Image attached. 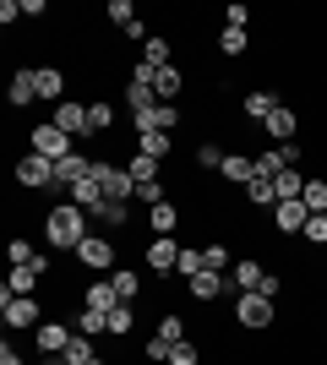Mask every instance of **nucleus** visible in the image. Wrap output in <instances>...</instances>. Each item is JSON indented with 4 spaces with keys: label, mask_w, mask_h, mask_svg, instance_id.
I'll list each match as a JSON object with an SVG mask.
<instances>
[{
    "label": "nucleus",
    "mask_w": 327,
    "mask_h": 365,
    "mask_svg": "<svg viewBox=\"0 0 327 365\" xmlns=\"http://www.w3.org/2000/svg\"><path fill=\"white\" fill-rule=\"evenodd\" d=\"M38 229H44V251L77 257V245L93 235V213H82L77 202H49L44 213H38Z\"/></svg>",
    "instance_id": "nucleus-1"
},
{
    "label": "nucleus",
    "mask_w": 327,
    "mask_h": 365,
    "mask_svg": "<svg viewBox=\"0 0 327 365\" xmlns=\"http://www.w3.org/2000/svg\"><path fill=\"white\" fill-rule=\"evenodd\" d=\"M11 180L22 185V191H33V197H49V191H55V158L22 148V153L11 158Z\"/></svg>",
    "instance_id": "nucleus-2"
},
{
    "label": "nucleus",
    "mask_w": 327,
    "mask_h": 365,
    "mask_svg": "<svg viewBox=\"0 0 327 365\" xmlns=\"http://www.w3.org/2000/svg\"><path fill=\"white\" fill-rule=\"evenodd\" d=\"M0 317H6V333H38V322L49 317L38 294H11L0 284Z\"/></svg>",
    "instance_id": "nucleus-3"
},
{
    "label": "nucleus",
    "mask_w": 327,
    "mask_h": 365,
    "mask_svg": "<svg viewBox=\"0 0 327 365\" xmlns=\"http://www.w3.org/2000/svg\"><path fill=\"white\" fill-rule=\"evenodd\" d=\"M234 327H240V333H273V327H279V300H267V294H234Z\"/></svg>",
    "instance_id": "nucleus-4"
},
{
    "label": "nucleus",
    "mask_w": 327,
    "mask_h": 365,
    "mask_svg": "<svg viewBox=\"0 0 327 365\" xmlns=\"http://www.w3.org/2000/svg\"><path fill=\"white\" fill-rule=\"evenodd\" d=\"M71 262H77L88 278H109L115 267H120V245H115V235H88Z\"/></svg>",
    "instance_id": "nucleus-5"
},
{
    "label": "nucleus",
    "mask_w": 327,
    "mask_h": 365,
    "mask_svg": "<svg viewBox=\"0 0 327 365\" xmlns=\"http://www.w3.org/2000/svg\"><path fill=\"white\" fill-rule=\"evenodd\" d=\"M93 180L104 185V197H109V202H131V207H137V180L125 175V164H120V158H104V153H98Z\"/></svg>",
    "instance_id": "nucleus-6"
},
{
    "label": "nucleus",
    "mask_w": 327,
    "mask_h": 365,
    "mask_svg": "<svg viewBox=\"0 0 327 365\" xmlns=\"http://www.w3.org/2000/svg\"><path fill=\"white\" fill-rule=\"evenodd\" d=\"M71 338H77V327L66 317H44L38 333H33V349H38V360H61V354L71 349Z\"/></svg>",
    "instance_id": "nucleus-7"
},
{
    "label": "nucleus",
    "mask_w": 327,
    "mask_h": 365,
    "mask_svg": "<svg viewBox=\"0 0 327 365\" xmlns=\"http://www.w3.org/2000/svg\"><path fill=\"white\" fill-rule=\"evenodd\" d=\"M49 120L61 125L77 148H88V142H93V125H88V98H66V104H55V109H49Z\"/></svg>",
    "instance_id": "nucleus-8"
},
{
    "label": "nucleus",
    "mask_w": 327,
    "mask_h": 365,
    "mask_svg": "<svg viewBox=\"0 0 327 365\" xmlns=\"http://www.w3.org/2000/svg\"><path fill=\"white\" fill-rule=\"evenodd\" d=\"M175 262H180V235H147L142 267H147L153 278H175Z\"/></svg>",
    "instance_id": "nucleus-9"
},
{
    "label": "nucleus",
    "mask_w": 327,
    "mask_h": 365,
    "mask_svg": "<svg viewBox=\"0 0 327 365\" xmlns=\"http://www.w3.org/2000/svg\"><path fill=\"white\" fill-rule=\"evenodd\" d=\"M28 148H33V153H44V158H55V164H61V158H71V153H77V142L66 137V131H61L55 120H38V125H28Z\"/></svg>",
    "instance_id": "nucleus-10"
},
{
    "label": "nucleus",
    "mask_w": 327,
    "mask_h": 365,
    "mask_svg": "<svg viewBox=\"0 0 327 365\" xmlns=\"http://www.w3.org/2000/svg\"><path fill=\"white\" fill-rule=\"evenodd\" d=\"M300 131H306V120H300V109H295V104H279V109L262 120V137L273 142V148H289V142H300Z\"/></svg>",
    "instance_id": "nucleus-11"
},
{
    "label": "nucleus",
    "mask_w": 327,
    "mask_h": 365,
    "mask_svg": "<svg viewBox=\"0 0 327 365\" xmlns=\"http://www.w3.org/2000/svg\"><path fill=\"white\" fill-rule=\"evenodd\" d=\"M267 278H273V267H267L262 257H251V251H246V257L229 267V294H256Z\"/></svg>",
    "instance_id": "nucleus-12"
},
{
    "label": "nucleus",
    "mask_w": 327,
    "mask_h": 365,
    "mask_svg": "<svg viewBox=\"0 0 327 365\" xmlns=\"http://www.w3.org/2000/svg\"><path fill=\"white\" fill-rule=\"evenodd\" d=\"M267 224H273V235H284V240H300V235H306V224H311V207H306V202H279V207H273V213H267Z\"/></svg>",
    "instance_id": "nucleus-13"
},
{
    "label": "nucleus",
    "mask_w": 327,
    "mask_h": 365,
    "mask_svg": "<svg viewBox=\"0 0 327 365\" xmlns=\"http://www.w3.org/2000/svg\"><path fill=\"white\" fill-rule=\"evenodd\" d=\"M6 104H11V115L38 104V76H33V66H11V76H6Z\"/></svg>",
    "instance_id": "nucleus-14"
},
{
    "label": "nucleus",
    "mask_w": 327,
    "mask_h": 365,
    "mask_svg": "<svg viewBox=\"0 0 327 365\" xmlns=\"http://www.w3.org/2000/svg\"><path fill=\"white\" fill-rule=\"evenodd\" d=\"M33 76H38V104H66L71 98V71L66 66H33Z\"/></svg>",
    "instance_id": "nucleus-15"
},
{
    "label": "nucleus",
    "mask_w": 327,
    "mask_h": 365,
    "mask_svg": "<svg viewBox=\"0 0 327 365\" xmlns=\"http://www.w3.org/2000/svg\"><path fill=\"white\" fill-rule=\"evenodd\" d=\"M180 120H186V109L180 104H158V109H147V115H131V131L137 137H147V131H180Z\"/></svg>",
    "instance_id": "nucleus-16"
},
{
    "label": "nucleus",
    "mask_w": 327,
    "mask_h": 365,
    "mask_svg": "<svg viewBox=\"0 0 327 365\" xmlns=\"http://www.w3.org/2000/svg\"><path fill=\"white\" fill-rule=\"evenodd\" d=\"M137 76H147L153 82V93H158V104H175L180 93H186V71L180 66H158V71H147V66H131Z\"/></svg>",
    "instance_id": "nucleus-17"
},
{
    "label": "nucleus",
    "mask_w": 327,
    "mask_h": 365,
    "mask_svg": "<svg viewBox=\"0 0 327 365\" xmlns=\"http://www.w3.org/2000/svg\"><path fill=\"white\" fill-rule=\"evenodd\" d=\"M186 294L197 305H218L224 294H229V273H213V267H202L197 278H186Z\"/></svg>",
    "instance_id": "nucleus-18"
},
{
    "label": "nucleus",
    "mask_w": 327,
    "mask_h": 365,
    "mask_svg": "<svg viewBox=\"0 0 327 365\" xmlns=\"http://www.w3.org/2000/svg\"><path fill=\"white\" fill-rule=\"evenodd\" d=\"M82 305H88V311H98V317H109V311H115V305H125V300L115 294V284H109V278H82Z\"/></svg>",
    "instance_id": "nucleus-19"
},
{
    "label": "nucleus",
    "mask_w": 327,
    "mask_h": 365,
    "mask_svg": "<svg viewBox=\"0 0 327 365\" xmlns=\"http://www.w3.org/2000/svg\"><path fill=\"white\" fill-rule=\"evenodd\" d=\"M218 180L246 191V185L256 180V153H234V148H229V158H224V169H218Z\"/></svg>",
    "instance_id": "nucleus-20"
},
{
    "label": "nucleus",
    "mask_w": 327,
    "mask_h": 365,
    "mask_svg": "<svg viewBox=\"0 0 327 365\" xmlns=\"http://www.w3.org/2000/svg\"><path fill=\"white\" fill-rule=\"evenodd\" d=\"M147 109H158V93H153V82L147 76H125V115H147Z\"/></svg>",
    "instance_id": "nucleus-21"
},
{
    "label": "nucleus",
    "mask_w": 327,
    "mask_h": 365,
    "mask_svg": "<svg viewBox=\"0 0 327 365\" xmlns=\"http://www.w3.org/2000/svg\"><path fill=\"white\" fill-rule=\"evenodd\" d=\"M186 224V207L180 202H158V207H147V235H175V229Z\"/></svg>",
    "instance_id": "nucleus-22"
},
{
    "label": "nucleus",
    "mask_w": 327,
    "mask_h": 365,
    "mask_svg": "<svg viewBox=\"0 0 327 365\" xmlns=\"http://www.w3.org/2000/svg\"><path fill=\"white\" fill-rule=\"evenodd\" d=\"M279 104H284V98H279V93H267V88L240 93V115H246V120H256V125H262V120H267V115H273Z\"/></svg>",
    "instance_id": "nucleus-23"
},
{
    "label": "nucleus",
    "mask_w": 327,
    "mask_h": 365,
    "mask_svg": "<svg viewBox=\"0 0 327 365\" xmlns=\"http://www.w3.org/2000/svg\"><path fill=\"white\" fill-rule=\"evenodd\" d=\"M44 284H49L44 267H11V273H6V289L11 294H44Z\"/></svg>",
    "instance_id": "nucleus-24"
},
{
    "label": "nucleus",
    "mask_w": 327,
    "mask_h": 365,
    "mask_svg": "<svg viewBox=\"0 0 327 365\" xmlns=\"http://www.w3.org/2000/svg\"><path fill=\"white\" fill-rule=\"evenodd\" d=\"M125 175H131V180H137V185L170 180V175H164V164H158V158H147V153H137V148H131V158H125Z\"/></svg>",
    "instance_id": "nucleus-25"
},
{
    "label": "nucleus",
    "mask_w": 327,
    "mask_h": 365,
    "mask_svg": "<svg viewBox=\"0 0 327 365\" xmlns=\"http://www.w3.org/2000/svg\"><path fill=\"white\" fill-rule=\"evenodd\" d=\"M137 66H147V71H158V66H175V38L153 33V38L142 44V61H137Z\"/></svg>",
    "instance_id": "nucleus-26"
},
{
    "label": "nucleus",
    "mask_w": 327,
    "mask_h": 365,
    "mask_svg": "<svg viewBox=\"0 0 327 365\" xmlns=\"http://www.w3.org/2000/svg\"><path fill=\"white\" fill-rule=\"evenodd\" d=\"M224 158H229V153H224V142H213V137H202L197 148H191V164L202 169V175H218V169H224Z\"/></svg>",
    "instance_id": "nucleus-27"
},
{
    "label": "nucleus",
    "mask_w": 327,
    "mask_h": 365,
    "mask_svg": "<svg viewBox=\"0 0 327 365\" xmlns=\"http://www.w3.org/2000/svg\"><path fill=\"white\" fill-rule=\"evenodd\" d=\"M109 284H115V294H120L125 305H137V300H142V267H125V262H120V267L109 273Z\"/></svg>",
    "instance_id": "nucleus-28"
},
{
    "label": "nucleus",
    "mask_w": 327,
    "mask_h": 365,
    "mask_svg": "<svg viewBox=\"0 0 327 365\" xmlns=\"http://www.w3.org/2000/svg\"><path fill=\"white\" fill-rule=\"evenodd\" d=\"M98 229H131V202H98V213H93Z\"/></svg>",
    "instance_id": "nucleus-29"
},
{
    "label": "nucleus",
    "mask_w": 327,
    "mask_h": 365,
    "mask_svg": "<svg viewBox=\"0 0 327 365\" xmlns=\"http://www.w3.org/2000/svg\"><path fill=\"white\" fill-rule=\"evenodd\" d=\"M218 55H224V61L251 55V33H246V28H218Z\"/></svg>",
    "instance_id": "nucleus-30"
},
{
    "label": "nucleus",
    "mask_w": 327,
    "mask_h": 365,
    "mask_svg": "<svg viewBox=\"0 0 327 365\" xmlns=\"http://www.w3.org/2000/svg\"><path fill=\"white\" fill-rule=\"evenodd\" d=\"M38 257H44V251H38L28 235H11V240H6V267H33Z\"/></svg>",
    "instance_id": "nucleus-31"
},
{
    "label": "nucleus",
    "mask_w": 327,
    "mask_h": 365,
    "mask_svg": "<svg viewBox=\"0 0 327 365\" xmlns=\"http://www.w3.org/2000/svg\"><path fill=\"white\" fill-rule=\"evenodd\" d=\"M153 338H164V344H186V317L180 311H158V322H153Z\"/></svg>",
    "instance_id": "nucleus-32"
},
{
    "label": "nucleus",
    "mask_w": 327,
    "mask_h": 365,
    "mask_svg": "<svg viewBox=\"0 0 327 365\" xmlns=\"http://www.w3.org/2000/svg\"><path fill=\"white\" fill-rule=\"evenodd\" d=\"M137 153H147V158H158V164H170V158H175V137H170V131H147V137H137Z\"/></svg>",
    "instance_id": "nucleus-33"
},
{
    "label": "nucleus",
    "mask_w": 327,
    "mask_h": 365,
    "mask_svg": "<svg viewBox=\"0 0 327 365\" xmlns=\"http://www.w3.org/2000/svg\"><path fill=\"white\" fill-rule=\"evenodd\" d=\"M66 202H77L82 213H98V202H104V185H98L93 175H88L82 185H71V191H66Z\"/></svg>",
    "instance_id": "nucleus-34"
},
{
    "label": "nucleus",
    "mask_w": 327,
    "mask_h": 365,
    "mask_svg": "<svg viewBox=\"0 0 327 365\" xmlns=\"http://www.w3.org/2000/svg\"><path fill=\"white\" fill-rule=\"evenodd\" d=\"M115 120H120V115H115V104L88 98V125H93V137H109V131H115Z\"/></svg>",
    "instance_id": "nucleus-35"
},
{
    "label": "nucleus",
    "mask_w": 327,
    "mask_h": 365,
    "mask_svg": "<svg viewBox=\"0 0 327 365\" xmlns=\"http://www.w3.org/2000/svg\"><path fill=\"white\" fill-rule=\"evenodd\" d=\"M300 202L311 207V213H327V175L316 169V175H306V191H300Z\"/></svg>",
    "instance_id": "nucleus-36"
},
{
    "label": "nucleus",
    "mask_w": 327,
    "mask_h": 365,
    "mask_svg": "<svg viewBox=\"0 0 327 365\" xmlns=\"http://www.w3.org/2000/svg\"><path fill=\"white\" fill-rule=\"evenodd\" d=\"M207 267V257H202V245H180V262H175V278L186 284V278H197Z\"/></svg>",
    "instance_id": "nucleus-37"
},
{
    "label": "nucleus",
    "mask_w": 327,
    "mask_h": 365,
    "mask_svg": "<svg viewBox=\"0 0 327 365\" xmlns=\"http://www.w3.org/2000/svg\"><path fill=\"white\" fill-rule=\"evenodd\" d=\"M137 305H115V311H109V338H131L137 333Z\"/></svg>",
    "instance_id": "nucleus-38"
},
{
    "label": "nucleus",
    "mask_w": 327,
    "mask_h": 365,
    "mask_svg": "<svg viewBox=\"0 0 327 365\" xmlns=\"http://www.w3.org/2000/svg\"><path fill=\"white\" fill-rule=\"evenodd\" d=\"M61 360H66V365H93V360H98V338H82V333H77V338H71V349H66Z\"/></svg>",
    "instance_id": "nucleus-39"
},
{
    "label": "nucleus",
    "mask_w": 327,
    "mask_h": 365,
    "mask_svg": "<svg viewBox=\"0 0 327 365\" xmlns=\"http://www.w3.org/2000/svg\"><path fill=\"white\" fill-rule=\"evenodd\" d=\"M104 22H115V28H131V22H137V0H109V6H104Z\"/></svg>",
    "instance_id": "nucleus-40"
},
{
    "label": "nucleus",
    "mask_w": 327,
    "mask_h": 365,
    "mask_svg": "<svg viewBox=\"0 0 327 365\" xmlns=\"http://www.w3.org/2000/svg\"><path fill=\"white\" fill-rule=\"evenodd\" d=\"M202 257H207V267H213V273H229V240H207Z\"/></svg>",
    "instance_id": "nucleus-41"
},
{
    "label": "nucleus",
    "mask_w": 327,
    "mask_h": 365,
    "mask_svg": "<svg viewBox=\"0 0 327 365\" xmlns=\"http://www.w3.org/2000/svg\"><path fill=\"white\" fill-rule=\"evenodd\" d=\"M170 365H202V344H197V338L175 344V349H170Z\"/></svg>",
    "instance_id": "nucleus-42"
},
{
    "label": "nucleus",
    "mask_w": 327,
    "mask_h": 365,
    "mask_svg": "<svg viewBox=\"0 0 327 365\" xmlns=\"http://www.w3.org/2000/svg\"><path fill=\"white\" fill-rule=\"evenodd\" d=\"M170 349L175 344H164V338H142V360L147 365H170Z\"/></svg>",
    "instance_id": "nucleus-43"
},
{
    "label": "nucleus",
    "mask_w": 327,
    "mask_h": 365,
    "mask_svg": "<svg viewBox=\"0 0 327 365\" xmlns=\"http://www.w3.org/2000/svg\"><path fill=\"white\" fill-rule=\"evenodd\" d=\"M224 28H251V6H229V11H224Z\"/></svg>",
    "instance_id": "nucleus-44"
},
{
    "label": "nucleus",
    "mask_w": 327,
    "mask_h": 365,
    "mask_svg": "<svg viewBox=\"0 0 327 365\" xmlns=\"http://www.w3.org/2000/svg\"><path fill=\"white\" fill-rule=\"evenodd\" d=\"M0 22L16 28V22H22V0H0Z\"/></svg>",
    "instance_id": "nucleus-45"
},
{
    "label": "nucleus",
    "mask_w": 327,
    "mask_h": 365,
    "mask_svg": "<svg viewBox=\"0 0 327 365\" xmlns=\"http://www.w3.org/2000/svg\"><path fill=\"white\" fill-rule=\"evenodd\" d=\"M22 16H28V22H44V16H49V0H22Z\"/></svg>",
    "instance_id": "nucleus-46"
},
{
    "label": "nucleus",
    "mask_w": 327,
    "mask_h": 365,
    "mask_svg": "<svg viewBox=\"0 0 327 365\" xmlns=\"http://www.w3.org/2000/svg\"><path fill=\"white\" fill-rule=\"evenodd\" d=\"M0 365H28V360H22V349L11 344V333H6V344H0Z\"/></svg>",
    "instance_id": "nucleus-47"
},
{
    "label": "nucleus",
    "mask_w": 327,
    "mask_h": 365,
    "mask_svg": "<svg viewBox=\"0 0 327 365\" xmlns=\"http://www.w3.org/2000/svg\"><path fill=\"white\" fill-rule=\"evenodd\" d=\"M49 365H66V360H49Z\"/></svg>",
    "instance_id": "nucleus-48"
},
{
    "label": "nucleus",
    "mask_w": 327,
    "mask_h": 365,
    "mask_svg": "<svg viewBox=\"0 0 327 365\" xmlns=\"http://www.w3.org/2000/svg\"><path fill=\"white\" fill-rule=\"evenodd\" d=\"M44 365H49V360H44Z\"/></svg>",
    "instance_id": "nucleus-49"
},
{
    "label": "nucleus",
    "mask_w": 327,
    "mask_h": 365,
    "mask_svg": "<svg viewBox=\"0 0 327 365\" xmlns=\"http://www.w3.org/2000/svg\"><path fill=\"white\" fill-rule=\"evenodd\" d=\"M322 338H327V333H322Z\"/></svg>",
    "instance_id": "nucleus-50"
},
{
    "label": "nucleus",
    "mask_w": 327,
    "mask_h": 365,
    "mask_svg": "<svg viewBox=\"0 0 327 365\" xmlns=\"http://www.w3.org/2000/svg\"><path fill=\"white\" fill-rule=\"evenodd\" d=\"M322 365H327V360H322Z\"/></svg>",
    "instance_id": "nucleus-51"
}]
</instances>
